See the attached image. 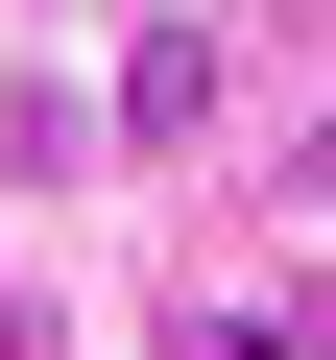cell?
Listing matches in <instances>:
<instances>
[{
    "instance_id": "obj_2",
    "label": "cell",
    "mask_w": 336,
    "mask_h": 360,
    "mask_svg": "<svg viewBox=\"0 0 336 360\" xmlns=\"http://www.w3.org/2000/svg\"><path fill=\"white\" fill-rule=\"evenodd\" d=\"M0 360H25V288H0Z\"/></svg>"
},
{
    "instance_id": "obj_1",
    "label": "cell",
    "mask_w": 336,
    "mask_h": 360,
    "mask_svg": "<svg viewBox=\"0 0 336 360\" xmlns=\"http://www.w3.org/2000/svg\"><path fill=\"white\" fill-rule=\"evenodd\" d=\"M120 144H217V25H144V72H120Z\"/></svg>"
}]
</instances>
